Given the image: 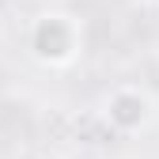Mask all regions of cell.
Returning <instances> with one entry per match:
<instances>
[{
    "label": "cell",
    "instance_id": "1",
    "mask_svg": "<svg viewBox=\"0 0 159 159\" xmlns=\"http://www.w3.org/2000/svg\"><path fill=\"white\" fill-rule=\"evenodd\" d=\"M27 49L42 68H72L84 53V23L72 11H38L27 27Z\"/></svg>",
    "mask_w": 159,
    "mask_h": 159
},
{
    "label": "cell",
    "instance_id": "2",
    "mask_svg": "<svg viewBox=\"0 0 159 159\" xmlns=\"http://www.w3.org/2000/svg\"><path fill=\"white\" fill-rule=\"evenodd\" d=\"M102 121L110 133L117 136H136L155 121V98L152 91L136 87V84H121L102 98Z\"/></svg>",
    "mask_w": 159,
    "mask_h": 159
},
{
    "label": "cell",
    "instance_id": "3",
    "mask_svg": "<svg viewBox=\"0 0 159 159\" xmlns=\"http://www.w3.org/2000/svg\"><path fill=\"white\" fill-rule=\"evenodd\" d=\"M0 30H4V19H0Z\"/></svg>",
    "mask_w": 159,
    "mask_h": 159
}]
</instances>
